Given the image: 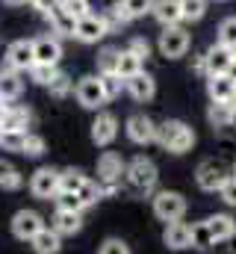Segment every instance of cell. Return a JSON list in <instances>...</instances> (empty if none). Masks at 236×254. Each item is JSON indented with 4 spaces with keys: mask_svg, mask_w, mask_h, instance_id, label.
<instances>
[{
    "mask_svg": "<svg viewBox=\"0 0 236 254\" xmlns=\"http://www.w3.org/2000/svg\"><path fill=\"white\" fill-rule=\"evenodd\" d=\"M195 139H198L195 130L186 122H180V119H169V122H163V125L157 127V142L169 154H186V151H192Z\"/></svg>",
    "mask_w": 236,
    "mask_h": 254,
    "instance_id": "cell-1",
    "label": "cell"
},
{
    "mask_svg": "<svg viewBox=\"0 0 236 254\" xmlns=\"http://www.w3.org/2000/svg\"><path fill=\"white\" fill-rule=\"evenodd\" d=\"M124 178H127V184H130V190H133V192L148 195V192H154V187H157L160 172H157L154 160H148V157H136V160H130V163H127Z\"/></svg>",
    "mask_w": 236,
    "mask_h": 254,
    "instance_id": "cell-2",
    "label": "cell"
},
{
    "mask_svg": "<svg viewBox=\"0 0 236 254\" xmlns=\"http://www.w3.org/2000/svg\"><path fill=\"white\" fill-rule=\"evenodd\" d=\"M154 216L160 222H180L186 216V198L175 190H163L154 195Z\"/></svg>",
    "mask_w": 236,
    "mask_h": 254,
    "instance_id": "cell-3",
    "label": "cell"
},
{
    "mask_svg": "<svg viewBox=\"0 0 236 254\" xmlns=\"http://www.w3.org/2000/svg\"><path fill=\"white\" fill-rule=\"evenodd\" d=\"M189 45H192V39H189V33H186L180 24H177V27H163L160 42H157V48H160V54H163L166 60H180V57H186Z\"/></svg>",
    "mask_w": 236,
    "mask_h": 254,
    "instance_id": "cell-4",
    "label": "cell"
},
{
    "mask_svg": "<svg viewBox=\"0 0 236 254\" xmlns=\"http://www.w3.org/2000/svg\"><path fill=\"white\" fill-rule=\"evenodd\" d=\"M228 169L219 163V160H204V163H198V169H195V184L201 187L204 192H219L225 184H228Z\"/></svg>",
    "mask_w": 236,
    "mask_h": 254,
    "instance_id": "cell-5",
    "label": "cell"
},
{
    "mask_svg": "<svg viewBox=\"0 0 236 254\" xmlns=\"http://www.w3.org/2000/svg\"><path fill=\"white\" fill-rule=\"evenodd\" d=\"M59 190H62V172L51 169V166L39 169V172L30 178V192H33L36 198H45V201H51V198H57Z\"/></svg>",
    "mask_w": 236,
    "mask_h": 254,
    "instance_id": "cell-6",
    "label": "cell"
},
{
    "mask_svg": "<svg viewBox=\"0 0 236 254\" xmlns=\"http://www.w3.org/2000/svg\"><path fill=\"white\" fill-rule=\"evenodd\" d=\"M74 95H77V104H80L83 110H101V107L107 104L101 77H83V80L74 86Z\"/></svg>",
    "mask_w": 236,
    "mask_h": 254,
    "instance_id": "cell-7",
    "label": "cell"
},
{
    "mask_svg": "<svg viewBox=\"0 0 236 254\" xmlns=\"http://www.w3.org/2000/svg\"><path fill=\"white\" fill-rule=\"evenodd\" d=\"M204 63H207V77H222V74H228L236 65V57L231 48H225V45L216 42V45H210L204 51Z\"/></svg>",
    "mask_w": 236,
    "mask_h": 254,
    "instance_id": "cell-8",
    "label": "cell"
},
{
    "mask_svg": "<svg viewBox=\"0 0 236 254\" xmlns=\"http://www.w3.org/2000/svg\"><path fill=\"white\" fill-rule=\"evenodd\" d=\"M36 65V51H33V42L27 39H18L6 48V68L12 71H30Z\"/></svg>",
    "mask_w": 236,
    "mask_h": 254,
    "instance_id": "cell-9",
    "label": "cell"
},
{
    "mask_svg": "<svg viewBox=\"0 0 236 254\" xmlns=\"http://www.w3.org/2000/svg\"><path fill=\"white\" fill-rule=\"evenodd\" d=\"M107 33H110V30H107L104 15H86V18H80V21H77L74 39H77V42H83V45H98Z\"/></svg>",
    "mask_w": 236,
    "mask_h": 254,
    "instance_id": "cell-10",
    "label": "cell"
},
{
    "mask_svg": "<svg viewBox=\"0 0 236 254\" xmlns=\"http://www.w3.org/2000/svg\"><path fill=\"white\" fill-rule=\"evenodd\" d=\"M48 225H45V219L36 213V210H18L15 216H12V234L18 237V240H33L39 231H45Z\"/></svg>",
    "mask_w": 236,
    "mask_h": 254,
    "instance_id": "cell-11",
    "label": "cell"
},
{
    "mask_svg": "<svg viewBox=\"0 0 236 254\" xmlns=\"http://www.w3.org/2000/svg\"><path fill=\"white\" fill-rule=\"evenodd\" d=\"M127 172V163L116 151H104L98 157V184H118L121 175Z\"/></svg>",
    "mask_w": 236,
    "mask_h": 254,
    "instance_id": "cell-12",
    "label": "cell"
},
{
    "mask_svg": "<svg viewBox=\"0 0 236 254\" xmlns=\"http://www.w3.org/2000/svg\"><path fill=\"white\" fill-rule=\"evenodd\" d=\"M127 136H130V142H136V145H148V142H157V127L145 113H136V116H130L127 119Z\"/></svg>",
    "mask_w": 236,
    "mask_h": 254,
    "instance_id": "cell-13",
    "label": "cell"
},
{
    "mask_svg": "<svg viewBox=\"0 0 236 254\" xmlns=\"http://www.w3.org/2000/svg\"><path fill=\"white\" fill-rule=\"evenodd\" d=\"M116 136H118V119L113 113H98V119L92 122V142L107 148V145L116 142Z\"/></svg>",
    "mask_w": 236,
    "mask_h": 254,
    "instance_id": "cell-14",
    "label": "cell"
},
{
    "mask_svg": "<svg viewBox=\"0 0 236 254\" xmlns=\"http://www.w3.org/2000/svg\"><path fill=\"white\" fill-rule=\"evenodd\" d=\"M33 51H36V63L39 65H54L57 68L59 57H62V45H59V36H39L33 39Z\"/></svg>",
    "mask_w": 236,
    "mask_h": 254,
    "instance_id": "cell-15",
    "label": "cell"
},
{
    "mask_svg": "<svg viewBox=\"0 0 236 254\" xmlns=\"http://www.w3.org/2000/svg\"><path fill=\"white\" fill-rule=\"evenodd\" d=\"M124 89H127V92H130V98H133V101H139V104H148V101L157 95V83H154V77H151L148 71H139L136 77L124 80Z\"/></svg>",
    "mask_w": 236,
    "mask_h": 254,
    "instance_id": "cell-16",
    "label": "cell"
},
{
    "mask_svg": "<svg viewBox=\"0 0 236 254\" xmlns=\"http://www.w3.org/2000/svg\"><path fill=\"white\" fill-rule=\"evenodd\" d=\"M163 243H166L172 252L192 249V225H186V222H169L166 231H163Z\"/></svg>",
    "mask_w": 236,
    "mask_h": 254,
    "instance_id": "cell-17",
    "label": "cell"
},
{
    "mask_svg": "<svg viewBox=\"0 0 236 254\" xmlns=\"http://www.w3.org/2000/svg\"><path fill=\"white\" fill-rule=\"evenodd\" d=\"M207 95H210V101L231 104L234 95H236V80H231L228 74H222V77H207Z\"/></svg>",
    "mask_w": 236,
    "mask_h": 254,
    "instance_id": "cell-18",
    "label": "cell"
},
{
    "mask_svg": "<svg viewBox=\"0 0 236 254\" xmlns=\"http://www.w3.org/2000/svg\"><path fill=\"white\" fill-rule=\"evenodd\" d=\"M151 15L163 24V27H177L183 21V9H180V0H157Z\"/></svg>",
    "mask_w": 236,
    "mask_h": 254,
    "instance_id": "cell-19",
    "label": "cell"
},
{
    "mask_svg": "<svg viewBox=\"0 0 236 254\" xmlns=\"http://www.w3.org/2000/svg\"><path fill=\"white\" fill-rule=\"evenodd\" d=\"M45 18L51 21V33H54V36H71V39H74L77 18H71V15H68V12H65L59 3L51 9V12H45Z\"/></svg>",
    "mask_w": 236,
    "mask_h": 254,
    "instance_id": "cell-20",
    "label": "cell"
},
{
    "mask_svg": "<svg viewBox=\"0 0 236 254\" xmlns=\"http://www.w3.org/2000/svg\"><path fill=\"white\" fill-rule=\"evenodd\" d=\"M207 225H210L216 243H228V240H234L236 237V219L234 216H228V213H216V216H210Z\"/></svg>",
    "mask_w": 236,
    "mask_h": 254,
    "instance_id": "cell-21",
    "label": "cell"
},
{
    "mask_svg": "<svg viewBox=\"0 0 236 254\" xmlns=\"http://www.w3.org/2000/svg\"><path fill=\"white\" fill-rule=\"evenodd\" d=\"M51 228L57 231L59 237H74V234H80L83 219H80V213H71V210H57V216H54V225H51Z\"/></svg>",
    "mask_w": 236,
    "mask_h": 254,
    "instance_id": "cell-22",
    "label": "cell"
},
{
    "mask_svg": "<svg viewBox=\"0 0 236 254\" xmlns=\"http://www.w3.org/2000/svg\"><path fill=\"white\" fill-rule=\"evenodd\" d=\"M30 243H33V252L36 254H59V249H62V237H59L54 228L39 231Z\"/></svg>",
    "mask_w": 236,
    "mask_h": 254,
    "instance_id": "cell-23",
    "label": "cell"
},
{
    "mask_svg": "<svg viewBox=\"0 0 236 254\" xmlns=\"http://www.w3.org/2000/svg\"><path fill=\"white\" fill-rule=\"evenodd\" d=\"M207 122L216 127V130H225V127H231L236 122V113L231 104H222V101H213L210 104V110H207Z\"/></svg>",
    "mask_w": 236,
    "mask_h": 254,
    "instance_id": "cell-24",
    "label": "cell"
},
{
    "mask_svg": "<svg viewBox=\"0 0 236 254\" xmlns=\"http://www.w3.org/2000/svg\"><path fill=\"white\" fill-rule=\"evenodd\" d=\"M30 119H33V113H30L27 107H15V104H9L3 122H0V130H27V127H30Z\"/></svg>",
    "mask_w": 236,
    "mask_h": 254,
    "instance_id": "cell-25",
    "label": "cell"
},
{
    "mask_svg": "<svg viewBox=\"0 0 236 254\" xmlns=\"http://www.w3.org/2000/svg\"><path fill=\"white\" fill-rule=\"evenodd\" d=\"M21 89H24V83H21L18 71H12V68L0 71V98H3L6 104L15 101V98H21Z\"/></svg>",
    "mask_w": 236,
    "mask_h": 254,
    "instance_id": "cell-26",
    "label": "cell"
},
{
    "mask_svg": "<svg viewBox=\"0 0 236 254\" xmlns=\"http://www.w3.org/2000/svg\"><path fill=\"white\" fill-rule=\"evenodd\" d=\"M213 246H216V240H213V231H210L207 219H204V222H195V225H192V249L207 252V249H213Z\"/></svg>",
    "mask_w": 236,
    "mask_h": 254,
    "instance_id": "cell-27",
    "label": "cell"
},
{
    "mask_svg": "<svg viewBox=\"0 0 236 254\" xmlns=\"http://www.w3.org/2000/svg\"><path fill=\"white\" fill-rule=\"evenodd\" d=\"M139 71H142V60L133 51H121V57H118V74H121V80H130Z\"/></svg>",
    "mask_w": 236,
    "mask_h": 254,
    "instance_id": "cell-28",
    "label": "cell"
},
{
    "mask_svg": "<svg viewBox=\"0 0 236 254\" xmlns=\"http://www.w3.org/2000/svg\"><path fill=\"white\" fill-rule=\"evenodd\" d=\"M0 187L9 190V192H15V190L24 187V178H21L18 169H15L12 163H6V160H0Z\"/></svg>",
    "mask_w": 236,
    "mask_h": 254,
    "instance_id": "cell-29",
    "label": "cell"
},
{
    "mask_svg": "<svg viewBox=\"0 0 236 254\" xmlns=\"http://www.w3.org/2000/svg\"><path fill=\"white\" fill-rule=\"evenodd\" d=\"M24 142H27V130H0V148L3 151L24 154Z\"/></svg>",
    "mask_w": 236,
    "mask_h": 254,
    "instance_id": "cell-30",
    "label": "cell"
},
{
    "mask_svg": "<svg viewBox=\"0 0 236 254\" xmlns=\"http://www.w3.org/2000/svg\"><path fill=\"white\" fill-rule=\"evenodd\" d=\"M118 57H121L118 48H104L98 54V71L101 74H118Z\"/></svg>",
    "mask_w": 236,
    "mask_h": 254,
    "instance_id": "cell-31",
    "label": "cell"
},
{
    "mask_svg": "<svg viewBox=\"0 0 236 254\" xmlns=\"http://www.w3.org/2000/svg\"><path fill=\"white\" fill-rule=\"evenodd\" d=\"M207 3H210V0H180L183 21H201V18L207 15Z\"/></svg>",
    "mask_w": 236,
    "mask_h": 254,
    "instance_id": "cell-32",
    "label": "cell"
},
{
    "mask_svg": "<svg viewBox=\"0 0 236 254\" xmlns=\"http://www.w3.org/2000/svg\"><path fill=\"white\" fill-rule=\"evenodd\" d=\"M219 45H225V48L236 51V15L225 18V21L219 24Z\"/></svg>",
    "mask_w": 236,
    "mask_h": 254,
    "instance_id": "cell-33",
    "label": "cell"
},
{
    "mask_svg": "<svg viewBox=\"0 0 236 254\" xmlns=\"http://www.w3.org/2000/svg\"><path fill=\"white\" fill-rule=\"evenodd\" d=\"M104 21H107V30L113 33V30H118V27H124L127 21H133V18H130V15H127V9L118 3V6H113V9H107V12H104Z\"/></svg>",
    "mask_w": 236,
    "mask_h": 254,
    "instance_id": "cell-34",
    "label": "cell"
},
{
    "mask_svg": "<svg viewBox=\"0 0 236 254\" xmlns=\"http://www.w3.org/2000/svg\"><path fill=\"white\" fill-rule=\"evenodd\" d=\"M54 201H57V210H71V213H83V201H80V195H77V192H65V190H59Z\"/></svg>",
    "mask_w": 236,
    "mask_h": 254,
    "instance_id": "cell-35",
    "label": "cell"
},
{
    "mask_svg": "<svg viewBox=\"0 0 236 254\" xmlns=\"http://www.w3.org/2000/svg\"><path fill=\"white\" fill-rule=\"evenodd\" d=\"M86 175L83 172H77V169H68V172H62V190L65 192H80L86 187Z\"/></svg>",
    "mask_w": 236,
    "mask_h": 254,
    "instance_id": "cell-36",
    "label": "cell"
},
{
    "mask_svg": "<svg viewBox=\"0 0 236 254\" xmlns=\"http://www.w3.org/2000/svg\"><path fill=\"white\" fill-rule=\"evenodd\" d=\"M101 86H104V95H107V101H116L118 95H121V86H124V80H121V74H101Z\"/></svg>",
    "mask_w": 236,
    "mask_h": 254,
    "instance_id": "cell-37",
    "label": "cell"
},
{
    "mask_svg": "<svg viewBox=\"0 0 236 254\" xmlns=\"http://www.w3.org/2000/svg\"><path fill=\"white\" fill-rule=\"evenodd\" d=\"M59 6H62L71 18H77V21H80V18H86V15H92V12H89V9H92V6H89V0H59Z\"/></svg>",
    "mask_w": 236,
    "mask_h": 254,
    "instance_id": "cell-38",
    "label": "cell"
},
{
    "mask_svg": "<svg viewBox=\"0 0 236 254\" xmlns=\"http://www.w3.org/2000/svg\"><path fill=\"white\" fill-rule=\"evenodd\" d=\"M154 3H157V0H121V6L127 9L130 18H142V15H148V12L154 9Z\"/></svg>",
    "mask_w": 236,
    "mask_h": 254,
    "instance_id": "cell-39",
    "label": "cell"
},
{
    "mask_svg": "<svg viewBox=\"0 0 236 254\" xmlns=\"http://www.w3.org/2000/svg\"><path fill=\"white\" fill-rule=\"evenodd\" d=\"M48 89H51V95H54V98H65V95L71 92V77H68L65 71H57V77L48 83Z\"/></svg>",
    "mask_w": 236,
    "mask_h": 254,
    "instance_id": "cell-40",
    "label": "cell"
},
{
    "mask_svg": "<svg viewBox=\"0 0 236 254\" xmlns=\"http://www.w3.org/2000/svg\"><path fill=\"white\" fill-rule=\"evenodd\" d=\"M30 77H33V83L48 86V83L57 77V68H54V65H39V63H36L33 68H30Z\"/></svg>",
    "mask_w": 236,
    "mask_h": 254,
    "instance_id": "cell-41",
    "label": "cell"
},
{
    "mask_svg": "<svg viewBox=\"0 0 236 254\" xmlns=\"http://www.w3.org/2000/svg\"><path fill=\"white\" fill-rule=\"evenodd\" d=\"M98 254H130V246L124 240H118V237H110V240L101 243V252Z\"/></svg>",
    "mask_w": 236,
    "mask_h": 254,
    "instance_id": "cell-42",
    "label": "cell"
},
{
    "mask_svg": "<svg viewBox=\"0 0 236 254\" xmlns=\"http://www.w3.org/2000/svg\"><path fill=\"white\" fill-rule=\"evenodd\" d=\"M24 154H27V157H42V154H45V139H42V136H36V133H27Z\"/></svg>",
    "mask_w": 236,
    "mask_h": 254,
    "instance_id": "cell-43",
    "label": "cell"
},
{
    "mask_svg": "<svg viewBox=\"0 0 236 254\" xmlns=\"http://www.w3.org/2000/svg\"><path fill=\"white\" fill-rule=\"evenodd\" d=\"M127 51H133L142 63L151 57V45H148V39H142V36H136V39H130V45H127Z\"/></svg>",
    "mask_w": 236,
    "mask_h": 254,
    "instance_id": "cell-44",
    "label": "cell"
},
{
    "mask_svg": "<svg viewBox=\"0 0 236 254\" xmlns=\"http://www.w3.org/2000/svg\"><path fill=\"white\" fill-rule=\"evenodd\" d=\"M219 195H222V201H225L228 207H236V178H234V175H231V178H228V184L219 190Z\"/></svg>",
    "mask_w": 236,
    "mask_h": 254,
    "instance_id": "cell-45",
    "label": "cell"
},
{
    "mask_svg": "<svg viewBox=\"0 0 236 254\" xmlns=\"http://www.w3.org/2000/svg\"><path fill=\"white\" fill-rule=\"evenodd\" d=\"M30 3H33V6H36V9H39L42 15H45V12H51V9L57 6L59 0H30Z\"/></svg>",
    "mask_w": 236,
    "mask_h": 254,
    "instance_id": "cell-46",
    "label": "cell"
},
{
    "mask_svg": "<svg viewBox=\"0 0 236 254\" xmlns=\"http://www.w3.org/2000/svg\"><path fill=\"white\" fill-rule=\"evenodd\" d=\"M3 3H9V6H24L27 0H3Z\"/></svg>",
    "mask_w": 236,
    "mask_h": 254,
    "instance_id": "cell-47",
    "label": "cell"
},
{
    "mask_svg": "<svg viewBox=\"0 0 236 254\" xmlns=\"http://www.w3.org/2000/svg\"><path fill=\"white\" fill-rule=\"evenodd\" d=\"M234 178H236V160H234Z\"/></svg>",
    "mask_w": 236,
    "mask_h": 254,
    "instance_id": "cell-48",
    "label": "cell"
},
{
    "mask_svg": "<svg viewBox=\"0 0 236 254\" xmlns=\"http://www.w3.org/2000/svg\"><path fill=\"white\" fill-rule=\"evenodd\" d=\"M234 57H236V51H234Z\"/></svg>",
    "mask_w": 236,
    "mask_h": 254,
    "instance_id": "cell-49",
    "label": "cell"
}]
</instances>
